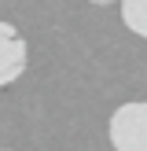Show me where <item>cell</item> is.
<instances>
[{"label":"cell","instance_id":"obj_4","mask_svg":"<svg viewBox=\"0 0 147 151\" xmlns=\"http://www.w3.org/2000/svg\"><path fill=\"white\" fill-rule=\"evenodd\" d=\"M92 4H121V0H92Z\"/></svg>","mask_w":147,"mask_h":151},{"label":"cell","instance_id":"obj_3","mask_svg":"<svg viewBox=\"0 0 147 151\" xmlns=\"http://www.w3.org/2000/svg\"><path fill=\"white\" fill-rule=\"evenodd\" d=\"M121 22L136 37H147V0H121Z\"/></svg>","mask_w":147,"mask_h":151},{"label":"cell","instance_id":"obj_1","mask_svg":"<svg viewBox=\"0 0 147 151\" xmlns=\"http://www.w3.org/2000/svg\"><path fill=\"white\" fill-rule=\"evenodd\" d=\"M107 133L114 151H147V103H121L110 114Z\"/></svg>","mask_w":147,"mask_h":151},{"label":"cell","instance_id":"obj_5","mask_svg":"<svg viewBox=\"0 0 147 151\" xmlns=\"http://www.w3.org/2000/svg\"><path fill=\"white\" fill-rule=\"evenodd\" d=\"M0 151H7V147H0Z\"/></svg>","mask_w":147,"mask_h":151},{"label":"cell","instance_id":"obj_2","mask_svg":"<svg viewBox=\"0 0 147 151\" xmlns=\"http://www.w3.org/2000/svg\"><path fill=\"white\" fill-rule=\"evenodd\" d=\"M26 59H29V48L22 41V33L11 22H0V85L19 81L26 70Z\"/></svg>","mask_w":147,"mask_h":151}]
</instances>
